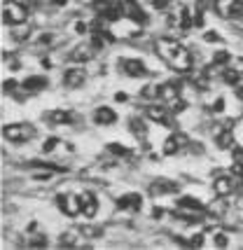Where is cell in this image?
Listing matches in <instances>:
<instances>
[{"mask_svg":"<svg viewBox=\"0 0 243 250\" xmlns=\"http://www.w3.org/2000/svg\"><path fill=\"white\" fill-rule=\"evenodd\" d=\"M229 59H232L229 52H218V54L213 56V65H227L229 63Z\"/></svg>","mask_w":243,"mask_h":250,"instance_id":"4316f807","label":"cell"},{"mask_svg":"<svg viewBox=\"0 0 243 250\" xmlns=\"http://www.w3.org/2000/svg\"><path fill=\"white\" fill-rule=\"evenodd\" d=\"M162 98H164V101H168V103H171V101H176V98H180L176 84H171V82L162 84Z\"/></svg>","mask_w":243,"mask_h":250,"instance_id":"7402d4cb","label":"cell"},{"mask_svg":"<svg viewBox=\"0 0 243 250\" xmlns=\"http://www.w3.org/2000/svg\"><path fill=\"white\" fill-rule=\"evenodd\" d=\"M215 12L222 19H236L243 14V0H215Z\"/></svg>","mask_w":243,"mask_h":250,"instance_id":"5b68a950","label":"cell"},{"mask_svg":"<svg viewBox=\"0 0 243 250\" xmlns=\"http://www.w3.org/2000/svg\"><path fill=\"white\" fill-rule=\"evenodd\" d=\"M129 129H131V133L138 136V138H145V136H147V126H145L143 120H131L129 122Z\"/></svg>","mask_w":243,"mask_h":250,"instance_id":"603a6c76","label":"cell"},{"mask_svg":"<svg viewBox=\"0 0 243 250\" xmlns=\"http://www.w3.org/2000/svg\"><path fill=\"white\" fill-rule=\"evenodd\" d=\"M145 115H147V120L162 122V124H164V122L168 120V108H162V105H150V108H145Z\"/></svg>","mask_w":243,"mask_h":250,"instance_id":"9a60e30c","label":"cell"},{"mask_svg":"<svg viewBox=\"0 0 243 250\" xmlns=\"http://www.w3.org/2000/svg\"><path fill=\"white\" fill-rule=\"evenodd\" d=\"M155 49L173 70H178V73H189L192 70V54L180 42L171 40V38H159L155 42Z\"/></svg>","mask_w":243,"mask_h":250,"instance_id":"6da1fadb","label":"cell"},{"mask_svg":"<svg viewBox=\"0 0 243 250\" xmlns=\"http://www.w3.org/2000/svg\"><path fill=\"white\" fill-rule=\"evenodd\" d=\"M234 162L243 164V147H236V145H234Z\"/></svg>","mask_w":243,"mask_h":250,"instance_id":"8d00e7d4","label":"cell"},{"mask_svg":"<svg viewBox=\"0 0 243 250\" xmlns=\"http://www.w3.org/2000/svg\"><path fill=\"white\" fill-rule=\"evenodd\" d=\"M49 120L54 124H73L78 117H75L73 110H54V112H49Z\"/></svg>","mask_w":243,"mask_h":250,"instance_id":"5bb4252c","label":"cell"},{"mask_svg":"<svg viewBox=\"0 0 243 250\" xmlns=\"http://www.w3.org/2000/svg\"><path fill=\"white\" fill-rule=\"evenodd\" d=\"M187 145H189V138L185 133H173L164 143V154H178L180 150H185Z\"/></svg>","mask_w":243,"mask_h":250,"instance_id":"8992f818","label":"cell"},{"mask_svg":"<svg viewBox=\"0 0 243 250\" xmlns=\"http://www.w3.org/2000/svg\"><path fill=\"white\" fill-rule=\"evenodd\" d=\"M28 246H31V248H38V246H40V248H44V246H47V239H44V236H35Z\"/></svg>","mask_w":243,"mask_h":250,"instance_id":"e575fe53","label":"cell"},{"mask_svg":"<svg viewBox=\"0 0 243 250\" xmlns=\"http://www.w3.org/2000/svg\"><path fill=\"white\" fill-rule=\"evenodd\" d=\"M236 96L243 98V84H239V89H236Z\"/></svg>","mask_w":243,"mask_h":250,"instance_id":"b9f144b4","label":"cell"},{"mask_svg":"<svg viewBox=\"0 0 243 250\" xmlns=\"http://www.w3.org/2000/svg\"><path fill=\"white\" fill-rule=\"evenodd\" d=\"M80 231H82V236H89V239H96V236L103 234V229H99V227H82Z\"/></svg>","mask_w":243,"mask_h":250,"instance_id":"83f0119b","label":"cell"},{"mask_svg":"<svg viewBox=\"0 0 243 250\" xmlns=\"http://www.w3.org/2000/svg\"><path fill=\"white\" fill-rule=\"evenodd\" d=\"M94 122L99 124V126H110L117 122V112L108 105H101V108L94 110Z\"/></svg>","mask_w":243,"mask_h":250,"instance_id":"ba28073f","label":"cell"},{"mask_svg":"<svg viewBox=\"0 0 243 250\" xmlns=\"http://www.w3.org/2000/svg\"><path fill=\"white\" fill-rule=\"evenodd\" d=\"M141 96L147 98V101H150V98H159L162 96V87H159V84H145L143 91H141Z\"/></svg>","mask_w":243,"mask_h":250,"instance_id":"cb8c5ba5","label":"cell"},{"mask_svg":"<svg viewBox=\"0 0 243 250\" xmlns=\"http://www.w3.org/2000/svg\"><path fill=\"white\" fill-rule=\"evenodd\" d=\"M213 243H215L218 248H224V246L229 243V236H227L222 229H218V231H213Z\"/></svg>","mask_w":243,"mask_h":250,"instance_id":"d4e9b609","label":"cell"},{"mask_svg":"<svg viewBox=\"0 0 243 250\" xmlns=\"http://www.w3.org/2000/svg\"><path fill=\"white\" fill-rule=\"evenodd\" d=\"M2 136L12 143H26L33 138V126L31 124H10L2 129Z\"/></svg>","mask_w":243,"mask_h":250,"instance_id":"3957f363","label":"cell"},{"mask_svg":"<svg viewBox=\"0 0 243 250\" xmlns=\"http://www.w3.org/2000/svg\"><path fill=\"white\" fill-rule=\"evenodd\" d=\"M73 31H75V33H84V31H87V23H84V21H75V23H73Z\"/></svg>","mask_w":243,"mask_h":250,"instance_id":"f35d334b","label":"cell"},{"mask_svg":"<svg viewBox=\"0 0 243 250\" xmlns=\"http://www.w3.org/2000/svg\"><path fill=\"white\" fill-rule=\"evenodd\" d=\"M168 110H173V112H182V110H185V101H182V98L171 101V103H168Z\"/></svg>","mask_w":243,"mask_h":250,"instance_id":"f546056e","label":"cell"},{"mask_svg":"<svg viewBox=\"0 0 243 250\" xmlns=\"http://www.w3.org/2000/svg\"><path fill=\"white\" fill-rule=\"evenodd\" d=\"M56 206L61 208L66 215L75 218V215L82 213V199H80V194H59L56 196Z\"/></svg>","mask_w":243,"mask_h":250,"instance_id":"277c9868","label":"cell"},{"mask_svg":"<svg viewBox=\"0 0 243 250\" xmlns=\"http://www.w3.org/2000/svg\"><path fill=\"white\" fill-rule=\"evenodd\" d=\"M54 42V35L52 33H44V35H40V40H38V44H52Z\"/></svg>","mask_w":243,"mask_h":250,"instance_id":"d590c367","label":"cell"},{"mask_svg":"<svg viewBox=\"0 0 243 250\" xmlns=\"http://www.w3.org/2000/svg\"><path fill=\"white\" fill-rule=\"evenodd\" d=\"M122 68L129 77H145L147 75V68H145L143 61L138 59H129V61H122Z\"/></svg>","mask_w":243,"mask_h":250,"instance_id":"8fae6325","label":"cell"},{"mask_svg":"<svg viewBox=\"0 0 243 250\" xmlns=\"http://www.w3.org/2000/svg\"><path fill=\"white\" fill-rule=\"evenodd\" d=\"M152 7L155 10H168L171 7V0H152Z\"/></svg>","mask_w":243,"mask_h":250,"instance_id":"836d02e7","label":"cell"},{"mask_svg":"<svg viewBox=\"0 0 243 250\" xmlns=\"http://www.w3.org/2000/svg\"><path fill=\"white\" fill-rule=\"evenodd\" d=\"M91 52H89V47H78V49H73L70 52V61L73 63H87V61H91Z\"/></svg>","mask_w":243,"mask_h":250,"instance_id":"d6986e66","label":"cell"},{"mask_svg":"<svg viewBox=\"0 0 243 250\" xmlns=\"http://www.w3.org/2000/svg\"><path fill=\"white\" fill-rule=\"evenodd\" d=\"M21 87L26 89V91H42V89L47 87V77L33 75V77H28V80H23Z\"/></svg>","mask_w":243,"mask_h":250,"instance_id":"ac0fdd59","label":"cell"},{"mask_svg":"<svg viewBox=\"0 0 243 250\" xmlns=\"http://www.w3.org/2000/svg\"><path fill=\"white\" fill-rule=\"evenodd\" d=\"M203 40H206V42H220L222 38L218 35V31H206L203 33Z\"/></svg>","mask_w":243,"mask_h":250,"instance_id":"1f68e13d","label":"cell"},{"mask_svg":"<svg viewBox=\"0 0 243 250\" xmlns=\"http://www.w3.org/2000/svg\"><path fill=\"white\" fill-rule=\"evenodd\" d=\"M84 80H87V73L82 68H68L66 75H63V84L70 89H78L84 84Z\"/></svg>","mask_w":243,"mask_h":250,"instance_id":"9c48e42d","label":"cell"},{"mask_svg":"<svg viewBox=\"0 0 243 250\" xmlns=\"http://www.w3.org/2000/svg\"><path fill=\"white\" fill-rule=\"evenodd\" d=\"M236 185H239V183H234L232 175H220V178L213 183V189H215L218 196H229L236 192Z\"/></svg>","mask_w":243,"mask_h":250,"instance_id":"52a82bcc","label":"cell"},{"mask_svg":"<svg viewBox=\"0 0 243 250\" xmlns=\"http://www.w3.org/2000/svg\"><path fill=\"white\" fill-rule=\"evenodd\" d=\"M222 110H224V98H218L213 103V112H222Z\"/></svg>","mask_w":243,"mask_h":250,"instance_id":"74e56055","label":"cell"},{"mask_svg":"<svg viewBox=\"0 0 243 250\" xmlns=\"http://www.w3.org/2000/svg\"><path fill=\"white\" fill-rule=\"evenodd\" d=\"M108 150H110L112 154H117V157H129V154H131V150L122 147L120 143H110V145H108Z\"/></svg>","mask_w":243,"mask_h":250,"instance_id":"484cf974","label":"cell"},{"mask_svg":"<svg viewBox=\"0 0 243 250\" xmlns=\"http://www.w3.org/2000/svg\"><path fill=\"white\" fill-rule=\"evenodd\" d=\"M12 40H17V42H23V40H28L31 38V26L23 21V23H17V26H12Z\"/></svg>","mask_w":243,"mask_h":250,"instance_id":"e0dca14e","label":"cell"},{"mask_svg":"<svg viewBox=\"0 0 243 250\" xmlns=\"http://www.w3.org/2000/svg\"><path fill=\"white\" fill-rule=\"evenodd\" d=\"M28 17V10L23 7L21 2H14V0H7L2 5V21L10 23V26H17V23H23Z\"/></svg>","mask_w":243,"mask_h":250,"instance_id":"7a4b0ae2","label":"cell"},{"mask_svg":"<svg viewBox=\"0 0 243 250\" xmlns=\"http://www.w3.org/2000/svg\"><path fill=\"white\" fill-rule=\"evenodd\" d=\"M234 133H232V129L229 126H224V129L220 131V136H218V147L220 150H234Z\"/></svg>","mask_w":243,"mask_h":250,"instance_id":"2e32d148","label":"cell"},{"mask_svg":"<svg viewBox=\"0 0 243 250\" xmlns=\"http://www.w3.org/2000/svg\"><path fill=\"white\" fill-rule=\"evenodd\" d=\"M61 246L73 248V246H78V241H75V236H73V234H63V236H61Z\"/></svg>","mask_w":243,"mask_h":250,"instance_id":"4dcf8cb0","label":"cell"},{"mask_svg":"<svg viewBox=\"0 0 243 250\" xmlns=\"http://www.w3.org/2000/svg\"><path fill=\"white\" fill-rule=\"evenodd\" d=\"M56 145H59V138H56V136H52V138H47V141H44V145H42V152H54L56 150Z\"/></svg>","mask_w":243,"mask_h":250,"instance_id":"f1b7e54d","label":"cell"},{"mask_svg":"<svg viewBox=\"0 0 243 250\" xmlns=\"http://www.w3.org/2000/svg\"><path fill=\"white\" fill-rule=\"evenodd\" d=\"M2 87H5V91H7V94H12V91L17 89V82H14V80H7V82H5Z\"/></svg>","mask_w":243,"mask_h":250,"instance_id":"60d3db41","label":"cell"},{"mask_svg":"<svg viewBox=\"0 0 243 250\" xmlns=\"http://www.w3.org/2000/svg\"><path fill=\"white\" fill-rule=\"evenodd\" d=\"M178 206L182 208V210H187L189 215H192V213H203V210H206L203 204L197 201L194 196H180V199H178Z\"/></svg>","mask_w":243,"mask_h":250,"instance_id":"4fadbf2b","label":"cell"},{"mask_svg":"<svg viewBox=\"0 0 243 250\" xmlns=\"http://www.w3.org/2000/svg\"><path fill=\"white\" fill-rule=\"evenodd\" d=\"M222 80H224L227 84H234V87H239V84L243 82V70H234V68H229V70H224Z\"/></svg>","mask_w":243,"mask_h":250,"instance_id":"ffe728a7","label":"cell"},{"mask_svg":"<svg viewBox=\"0 0 243 250\" xmlns=\"http://www.w3.org/2000/svg\"><path fill=\"white\" fill-rule=\"evenodd\" d=\"M150 192L155 194H162V192H178V183H166V180H159L155 185L150 187Z\"/></svg>","mask_w":243,"mask_h":250,"instance_id":"44dd1931","label":"cell"},{"mask_svg":"<svg viewBox=\"0 0 243 250\" xmlns=\"http://www.w3.org/2000/svg\"><path fill=\"white\" fill-rule=\"evenodd\" d=\"M203 234H197V236H192V241H189V248H201L203 246Z\"/></svg>","mask_w":243,"mask_h":250,"instance_id":"d6a6232c","label":"cell"},{"mask_svg":"<svg viewBox=\"0 0 243 250\" xmlns=\"http://www.w3.org/2000/svg\"><path fill=\"white\" fill-rule=\"evenodd\" d=\"M232 173H234V175H241V178H243V164L234 162V166H232Z\"/></svg>","mask_w":243,"mask_h":250,"instance_id":"ab89813d","label":"cell"},{"mask_svg":"<svg viewBox=\"0 0 243 250\" xmlns=\"http://www.w3.org/2000/svg\"><path fill=\"white\" fill-rule=\"evenodd\" d=\"M143 204V196L138 194V192H131V194H124L120 196V201H117V206L120 208H126V210H138Z\"/></svg>","mask_w":243,"mask_h":250,"instance_id":"7c38bea8","label":"cell"},{"mask_svg":"<svg viewBox=\"0 0 243 250\" xmlns=\"http://www.w3.org/2000/svg\"><path fill=\"white\" fill-rule=\"evenodd\" d=\"M52 2H54V5H66L68 0H52Z\"/></svg>","mask_w":243,"mask_h":250,"instance_id":"7bdbcfd3","label":"cell"},{"mask_svg":"<svg viewBox=\"0 0 243 250\" xmlns=\"http://www.w3.org/2000/svg\"><path fill=\"white\" fill-rule=\"evenodd\" d=\"M80 199H82V215H84V218H96V210H99L96 196L91 194V192H82Z\"/></svg>","mask_w":243,"mask_h":250,"instance_id":"30bf717a","label":"cell"}]
</instances>
